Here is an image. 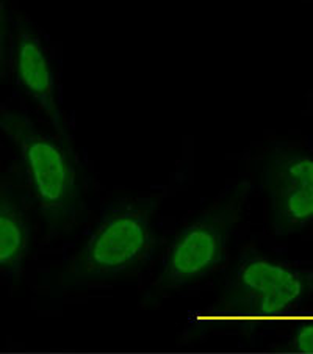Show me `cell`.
<instances>
[{
    "instance_id": "6da1fadb",
    "label": "cell",
    "mask_w": 313,
    "mask_h": 354,
    "mask_svg": "<svg viewBox=\"0 0 313 354\" xmlns=\"http://www.w3.org/2000/svg\"><path fill=\"white\" fill-rule=\"evenodd\" d=\"M0 131L15 145L52 235L73 232L84 215V180L68 140L44 133L22 111H0Z\"/></svg>"
},
{
    "instance_id": "7a4b0ae2",
    "label": "cell",
    "mask_w": 313,
    "mask_h": 354,
    "mask_svg": "<svg viewBox=\"0 0 313 354\" xmlns=\"http://www.w3.org/2000/svg\"><path fill=\"white\" fill-rule=\"evenodd\" d=\"M157 199H124L105 212L63 270L64 288L107 284L149 262L157 246Z\"/></svg>"
},
{
    "instance_id": "3957f363",
    "label": "cell",
    "mask_w": 313,
    "mask_h": 354,
    "mask_svg": "<svg viewBox=\"0 0 313 354\" xmlns=\"http://www.w3.org/2000/svg\"><path fill=\"white\" fill-rule=\"evenodd\" d=\"M313 298V268L276 261L256 251L241 256L207 320L252 331L258 322L292 312Z\"/></svg>"
},
{
    "instance_id": "277c9868",
    "label": "cell",
    "mask_w": 313,
    "mask_h": 354,
    "mask_svg": "<svg viewBox=\"0 0 313 354\" xmlns=\"http://www.w3.org/2000/svg\"><path fill=\"white\" fill-rule=\"evenodd\" d=\"M249 193L251 185L238 182L176 235L162 259L153 292L182 290L226 262L235 229L246 214Z\"/></svg>"
},
{
    "instance_id": "5b68a950",
    "label": "cell",
    "mask_w": 313,
    "mask_h": 354,
    "mask_svg": "<svg viewBox=\"0 0 313 354\" xmlns=\"http://www.w3.org/2000/svg\"><path fill=\"white\" fill-rule=\"evenodd\" d=\"M271 224L277 235H288L313 223V152L292 145L271 149L263 165Z\"/></svg>"
},
{
    "instance_id": "8992f818",
    "label": "cell",
    "mask_w": 313,
    "mask_h": 354,
    "mask_svg": "<svg viewBox=\"0 0 313 354\" xmlns=\"http://www.w3.org/2000/svg\"><path fill=\"white\" fill-rule=\"evenodd\" d=\"M11 58L22 90L38 104L60 138L68 140L66 126L57 99L54 71L44 46L30 22L19 21L15 26Z\"/></svg>"
},
{
    "instance_id": "52a82bcc",
    "label": "cell",
    "mask_w": 313,
    "mask_h": 354,
    "mask_svg": "<svg viewBox=\"0 0 313 354\" xmlns=\"http://www.w3.org/2000/svg\"><path fill=\"white\" fill-rule=\"evenodd\" d=\"M32 227L15 185L0 173V273L16 274L30 251Z\"/></svg>"
},
{
    "instance_id": "ba28073f",
    "label": "cell",
    "mask_w": 313,
    "mask_h": 354,
    "mask_svg": "<svg viewBox=\"0 0 313 354\" xmlns=\"http://www.w3.org/2000/svg\"><path fill=\"white\" fill-rule=\"evenodd\" d=\"M11 39H13V32H11L7 2L0 0V80L5 77L8 69Z\"/></svg>"
},
{
    "instance_id": "9c48e42d",
    "label": "cell",
    "mask_w": 313,
    "mask_h": 354,
    "mask_svg": "<svg viewBox=\"0 0 313 354\" xmlns=\"http://www.w3.org/2000/svg\"><path fill=\"white\" fill-rule=\"evenodd\" d=\"M285 348L294 353H313V320L301 323L288 339Z\"/></svg>"
}]
</instances>
